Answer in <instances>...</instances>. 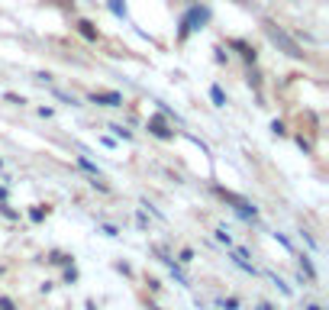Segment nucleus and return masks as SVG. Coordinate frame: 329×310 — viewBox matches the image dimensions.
<instances>
[{
  "label": "nucleus",
  "instance_id": "f257e3e1",
  "mask_svg": "<svg viewBox=\"0 0 329 310\" xmlns=\"http://www.w3.org/2000/svg\"><path fill=\"white\" fill-rule=\"evenodd\" d=\"M216 194H220V197H223V200L229 203V207L236 210L239 217H245V220H255V217H259V207H255L252 200L239 197V194H233V191H226V188H216Z\"/></svg>",
  "mask_w": 329,
  "mask_h": 310
},
{
  "label": "nucleus",
  "instance_id": "f03ea898",
  "mask_svg": "<svg viewBox=\"0 0 329 310\" xmlns=\"http://www.w3.org/2000/svg\"><path fill=\"white\" fill-rule=\"evenodd\" d=\"M265 32H268V36H271V42H274V46H281L284 52H287V55L290 58H304V52H300V46H297V42L294 39H290L287 36V32H284V29H278V26H274V23H265Z\"/></svg>",
  "mask_w": 329,
  "mask_h": 310
},
{
  "label": "nucleus",
  "instance_id": "7ed1b4c3",
  "mask_svg": "<svg viewBox=\"0 0 329 310\" xmlns=\"http://www.w3.org/2000/svg\"><path fill=\"white\" fill-rule=\"evenodd\" d=\"M145 129L152 132L155 139H162V143H171V139H174V129L168 126L165 113H155V117H149V123H145Z\"/></svg>",
  "mask_w": 329,
  "mask_h": 310
},
{
  "label": "nucleus",
  "instance_id": "20e7f679",
  "mask_svg": "<svg viewBox=\"0 0 329 310\" xmlns=\"http://www.w3.org/2000/svg\"><path fill=\"white\" fill-rule=\"evenodd\" d=\"M207 10H200V7H194V10L188 13V16H184V23H181V39H188V32L191 29H200V26L203 23H207Z\"/></svg>",
  "mask_w": 329,
  "mask_h": 310
},
{
  "label": "nucleus",
  "instance_id": "39448f33",
  "mask_svg": "<svg viewBox=\"0 0 329 310\" xmlns=\"http://www.w3.org/2000/svg\"><path fill=\"white\" fill-rule=\"evenodd\" d=\"M91 100L100 104V107H123V94L120 91H94Z\"/></svg>",
  "mask_w": 329,
  "mask_h": 310
},
{
  "label": "nucleus",
  "instance_id": "423d86ee",
  "mask_svg": "<svg viewBox=\"0 0 329 310\" xmlns=\"http://www.w3.org/2000/svg\"><path fill=\"white\" fill-rule=\"evenodd\" d=\"M78 32H81L87 42H97V36H100V32H97V26H94L91 20H81V23H78Z\"/></svg>",
  "mask_w": 329,
  "mask_h": 310
},
{
  "label": "nucleus",
  "instance_id": "0eeeda50",
  "mask_svg": "<svg viewBox=\"0 0 329 310\" xmlns=\"http://www.w3.org/2000/svg\"><path fill=\"white\" fill-rule=\"evenodd\" d=\"M210 100H213V107H226V104H229L220 84H213V87H210Z\"/></svg>",
  "mask_w": 329,
  "mask_h": 310
},
{
  "label": "nucleus",
  "instance_id": "6e6552de",
  "mask_svg": "<svg viewBox=\"0 0 329 310\" xmlns=\"http://www.w3.org/2000/svg\"><path fill=\"white\" fill-rule=\"evenodd\" d=\"M46 217H49V207H46V203H35V207L29 210V220H32V223H42Z\"/></svg>",
  "mask_w": 329,
  "mask_h": 310
},
{
  "label": "nucleus",
  "instance_id": "1a4fd4ad",
  "mask_svg": "<svg viewBox=\"0 0 329 310\" xmlns=\"http://www.w3.org/2000/svg\"><path fill=\"white\" fill-rule=\"evenodd\" d=\"M233 49L242 52V58H245V61H255V49L248 46V42H239V39H236V42H233Z\"/></svg>",
  "mask_w": 329,
  "mask_h": 310
},
{
  "label": "nucleus",
  "instance_id": "9d476101",
  "mask_svg": "<svg viewBox=\"0 0 329 310\" xmlns=\"http://www.w3.org/2000/svg\"><path fill=\"white\" fill-rule=\"evenodd\" d=\"M297 259H300V268L307 271V278L316 281V268H313V262H310V255H297Z\"/></svg>",
  "mask_w": 329,
  "mask_h": 310
},
{
  "label": "nucleus",
  "instance_id": "9b49d317",
  "mask_svg": "<svg viewBox=\"0 0 329 310\" xmlns=\"http://www.w3.org/2000/svg\"><path fill=\"white\" fill-rule=\"evenodd\" d=\"M52 265H75V255H65V252H52L49 255Z\"/></svg>",
  "mask_w": 329,
  "mask_h": 310
},
{
  "label": "nucleus",
  "instance_id": "f8f14e48",
  "mask_svg": "<svg viewBox=\"0 0 329 310\" xmlns=\"http://www.w3.org/2000/svg\"><path fill=\"white\" fill-rule=\"evenodd\" d=\"M78 165H81V168H84V171H87V175H91V178H100V168H97L94 162H87V158H84V155H81V158H78Z\"/></svg>",
  "mask_w": 329,
  "mask_h": 310
},
{
  "label": "nucleus",
  "instance_id": "ddd939ff",
  "mask_svg": "<svg viewBox=\"0 0 329 310\" xmlns=\"http://www.w3.org/2000/svg\"><path fill=\"white\" fill-rule=\"evenodd\" d=\"M216 243H223L226 249H233V236H229L226 226H216Z\"/></svg>",
  "mask_w": 329,
  "mask_h": 310
},
{
  "label": "nucleus",
  "instance_id": "4468645a",
  "mask_svg": "<svg viewBox=\"0 0 329 310\" xmlns=\"http://www.w3.org/2000/svg\"><path fill=\"white\" fill-rule=\"evenodd\" d=\"M268 278H271V285H274V288H278V291H281V294H284V297H290V294H294V291H290L287 285H284V281H281V278H278V274H274V271H268Z\"/></svg>",
  "mask_w": 329,
  "mask_h": 310
},
{
  "label": "nucleus",
  "instance_id": "2eb2a0df",
  "mask_svg": "<svg viewBox=\"0 0 329 310\" xmlns=\"http://www.w3.org/2000/svg\"><path fill=\"white\" fill-rule=\"evenodd\" d=\"M174 262H177V265H191V262H194V249H191V246H184V249L177 252Z\"/></svg>",
  "mask_w": 329,
  "mask_h": 310
},
{
  "label": "nucleus",
  "instance_id": "dca6fc26",
  "mask_svg": "<svg viewBox=\"0 0 329 310\" xmlns=\"http://www.w3.org/2000/svg\"><path fill=\"white\" fill-rule=\"evenodd\" d=\"M97 229H100L103 236H110V239H117V236H120V226H113V223H100Z\"/></svg>",
  "mask_w": 329,
  "mask_h": 310
},
{
  "label": "nucleus",
  "instance_id": "f3484780",
  "mask_svg": "<svg viewBox=\"0 0 329 310\" xmlns=\"http://www.w3.org/2000/svg\"><path fill=\"white\" fill-rule=\"evenodd\" d=\"M110 129H113V136H120V139H126V143H129V139H132V132H129V129H123V126H120V123H110Z\"/></svg>",
  "mask_w": 329,
  "mask_h": 310
},
{
  "label": "nucleus",
  "instance_id": "a211bd4d",
  "mask_svg": "<svg viewBox=\"0 0 329 310\" xmlns=\"http://www.w3.org/2000/svg\"><path fill=\"white\" fill-rule=\"evenodd\" d=\"M220 307H223V310H239V297H223V300H220Z\"/></svg>",
  "mask_w": 329,
  "mask_h": 310
},
{
  "label": "nucleus",
  "instance_id": "6ab92c4d",
  "mask_svg": "<svg viewBox=\"0 0 329 310\" xmlns=\"http://www.w3.org/2000/svg\"><path fill=\"white\" fill-rule=\"evenodd\" d=\"M271 236L278 239V243H281V246H284V249H287V252H294V243H290V239L284 236V233H271Z\"/></svg>",
  "mask_w": 329,
  "mask_h": 310
},
{
  "label": "nucleus",
  "instance_id": "aec40b11",
  "mask_svg": "<svg viewBox=\"0 0 329 310\" xmlns=\"http://www.w3.org/2000/svg\"><path fill=\"white\" fill-rule=\"evenodd\" d=\"M78 281V268L75 265H68V271H65V285H75Z\"/></svg>",
  "mask_w": 329,
  "mask_h": 310
},
{
  "label": "nucleus",
  "instance_id": "412c9836",
  "mask_svg": "<svg viewBox=\"0 0 329 310\" xmlns=\"http://www.w3.org/2000/svg\"><path fill=\"white\" fill-rule=\"evenodd\" d=\"M110 10H113V13H117V16H126V7H123V4H120V0H110Z\"/></svg>",
  "mask_w": 329,
  "mask_h": 310
},
{
  "label": "nucleus",
  "instance_id": "4be33fe9",
  "mask_svg": "<svg viewBox=\"0 0 329 310\" xmlns=\"http://www.w3.org/2000/svg\"><path fill=\"white\" fill-rule=\"evenodd\" d=\"M271 132H274V136H284V132H287V126H284L281 120H274V123H271Z\"/></svg>",
  "mask_w": 329,
  "mask_h": 310
},
{
  "label": "nucleus",
  "instance_id": "5701e85b",
  "mask_svg": "<svg viewBox=\"0 0 329 310\" xmlns=\"http://www.w3.org/2000/svg\"><path fill=\"white\" fill-rule=\"evenodd\" d=\"M297 146L300 149H304V152L310 155V152H313V143H310V139H304V136H297Z\"/></svg>",
  "mask_w": 329,
  "mask_h": 310
},
{
  "label": "nucleus",
  "instance_id": "b1692460",
  "mask_svg": "<svg viewBox=\"0 0 329 310\" xmlns=\"http://www.w3.org/2000/svg\"><path fill=\"white\" fill-rule=\"evenodd\" d=\"M55 97H58V100H65V104H71V107H75V94H65V91H55Z\"/></svg>",
  "mask_w": 329,
  "mask_h": 310
},
{
  "label": "nucleus",
  "instance_id": "393cba45",
  "mask_svg": "<svg viewBox=\"0 0 329 310\" xmlns=\"http://www.w3.org/2000/svg\"><path fill=\"white\" fill-rule=\"evenodd\" d=\"M136 226L142 229V233H149V220H145V214H136Z\"/></svg>",
  "mask_w": 329,
  "mask_h": 310
},
{
  "label": "nucleus",
  "instance_id": "a878e982",
  "mask_svg": "<svg viewBox=\"0 0 329 310\" xmlns=\"http://www.w3.org/2000/svg\"><path fill=\"white\" fill-rule=\"evenodd\" d=\"M0 310H16V304H13V297H0Z\"/></svg>",
  "mask_w": 329,
  "mask_h": 310
},
{
  "label": "nucleus",
  "instance_id": "bb28decb",
  "mask_svg": "<svg viewBox=\"0 0 329 310\" xmlns=\"http://www.w3.org/2000/svg\"><path fill=\"white\" fill-rule=\"evenodd\" d=\"M0 214H4V217H10V220H16V217H20L16 210H10V207H7V203H0Z\"/></svg>",
  "mask_w": 329,
  "mask_h": 310
},
{
  "label": "nucleus",
  "instance_id": "cd10ccee",
  "mask_svg": "<svg viewBox=\"0 0 329 310\" xmlns=\"http://www.w3.org/2000/svg\"><path fill=\"white\" fill-rule=\"evenodd\" d=\"M149 291H152V294H158V291H162V281H158V278H149Z\"/></svg>",
  "mask_w": 329,
  "mask_h": 310
},
{
  "label": "nucleus",
  "instance_id": "c85d7f7f",
  "mask_svg": "<svg viewBox=\"0 0 329 310\" xmlns=\"http://www.w3.org/2000/svg\"><path fill=\"white\" fill-rule=\"evenodd\" d=\"M304 310H323V307H319V304H307Z\"/></svg>",
  "mask_w": 329,
  "mask_h": 310
},
{
  "label": "nucleus",
  "instance_id": "c756f323",
  "mask_svg": "<svg viewBox=\"0 0 329 310\" xmlns=\"http://www.w3.org/2000/svg\"><path fill=\"white\" fill-rule=\"evenodd\" d=\"M0 200H7V188H0Z\"/></svg>",
  "mask_w": 329,
  "mask_h": 310
},
{
  "label": "nucleus",
  "instance_id": "7c9ffc66",
  "mask_svg": "<svg viewBox=\"0 0 329 310\" xmlns=\"http://www.w3.org/2000/svg\"><path fill=\"white\" fill-rule=\"evenodd\" d=\"M87 310H97V307H94V300H87Z\"/></svg>",
  "mask_w": 329,
  "mask_h": 310
},
{
  "label": "nucleus",
  "instance_id": "2f4dec72",
  "mask_svg": "<svg viewBox=\"0 0 329 310\" xmlns=\"http://www.w3.org/2000/svg\"><path fill=\"white\" fill-rule=\"evenodd\" d=\"M149 310H162V307H158V304H149Z\"/></svg>",
  "mask_w": 329,
  "mask_h": 310
},
{
  "label": "nucleus",
  "instance_id": "473e14b6",
  "mask_svg": "<svg viewBox=\"0 0 329 310\" xmlns=\"http://www.w3.org/2000/svg\"><path fill=\"white\" fill-rule=\"evenodd\" d=\"M0 168H4V158H0Z\"/></svg>",
  "mask_w": 329,
  "mask_h": 310
}]
</instances>
